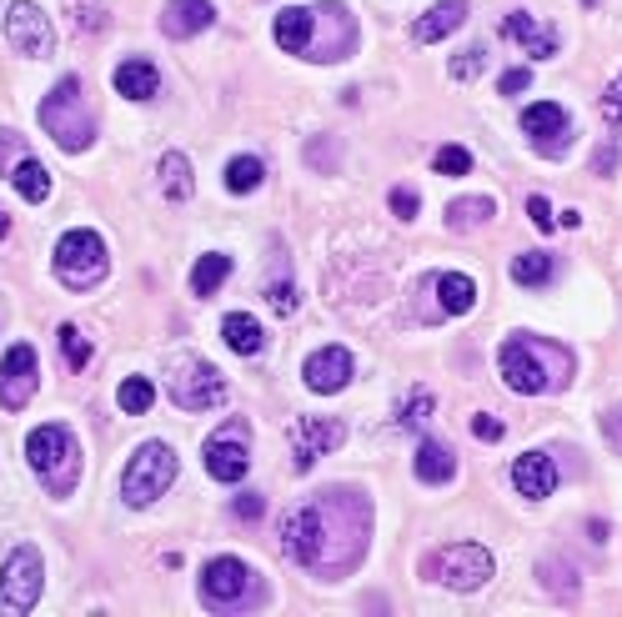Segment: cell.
Instances as JSON below:
<instances>
[{"label": "cell", "instance_id": "1", "mask_svg": "<svg viewBox=\"0 0 622 617\" xmlns=\"http://www.w3.org/2000/svg\"><path fill=\"white\" fill-rule=\"evenodd\" d=\"M371 537V502L351 488H327L321 498L302 502L282 522V547L296 567L321 577H341L361 563Z\"/></svg>", "mask_w": 622, "mask_h": 617}, {"label": "cell", "instance_id": "2", "mask_svg": "<svg viewBox=\"0 0 622 617\" xmlns=\"http://www.w3.org/2000/svg\"><path fill=\"white\" fill-rule=\"evenodd\" d=\"M497 367H503V381L523 397H542V391H562L572 381V352L547 342V336L517 332L503 342L497 352Z\"/></svg>", "mask_w": 622, "mask_h": 617}, {"label": "cell", "instance_id": "3", "mask_svg": "<svg viewBox=\"0 0 622 617\" xmlns=\"http://www.w3.org/2000/svg\"><path fill=\"white\" fill-rule=\"evenodd\" d=\"M41 126L55 136L61 151H86V146L96 142V116H91L76 76H61L51 86V96L41 101Z\"/></svg>", "mask_w": 622, "mask_h": 617}, {"label": "cell", "instance_id": "4", "mask_svg": "<svg viewBox=\"0 0 622 617\" xmlns=\"http://www.w3.org/2000/svg\"><path fill=\"white\" fill-rule=\"evenodd\" d=\"M25 457H31V467L41 472V482H45L51 498H66V492L76 488L81 457H76V437H71V427H61V422L35 427L31 442H25Z\"/></svg>", "mask_w": 622, "mask_h": 617}, {"label": "cell", "instance_id": "5", "mask_svg": "<svg viewBox=\"0 0 622 617\" xmlns=\"http://www.w3.org/2000/svg\"><path fill=\"white\" fill-rule=\"evenodd\" d=\"M201 603L211 613H246V607L262 603V577L241 557H211L207 573H201Z\"/></svg>", "mask_w": 622, "mask_h": 617}, {"label": "cell", "instance_id": "6", "mask_svg": "<svg viewBox=\"0 0 622 617\" xmlns=\"http://www.w3.org/2000/svg\"><path fill=\"white\" fill-rule=\"evenodd\" d=\"M106 271H110V257L96 231H66L61 237V247H55V276H61V286L91 292V286L106 282Z\"/></svg>", "mask_w": 622, "mask_h": 617}, {"label": "cell", "instance_id": "7", "mask_svg": "<svg viewBox=\"0 0 622 617\" xmlns=\"http://www.w3.org/2000/svg\"><path fill=\"white\" fill-rule=\"evenodd\" d=\"M171 482H176V452L166 442H146V447H136L131 467L120 477V498L131 502V508H146V502L166 498Z\"/></svg>", "mask_w": 622, "mask_h": 617}, {"label": "cell", "instance_id": "8", "mask_svg": "<svg viewBox=\"0 0 622 617\" xmlns=\"http://www.w3.org/2000/svg\"><path fill=\"white\" fill-rule=\"evenodd\" d=\"M422 573L447 583V587H457V593H472V587H482L492 577V553L482 547V542H452V547H442V553L422 557Z\"/></svg>", "mask_w": 622, "mask_h": 617}, {"label": "cell", "instance_id": "9", "mask_svg": "<svg viewBox=\"0 0 622 617\" xmlns=\"http://www.w3.org/2000/svg\"><path fill=\"white\" fill-rule=\"evenodd\" d=\"M41 553L35 547H15L11 563H6V573H0V613L15 617V613H31L35 603H41Z\"/></svg>", "mask_w": 622, "mask_h": 617}, {"label": "cell", "instance_id": "10", "mask_svg": "<svg viewBox=\"0 0 622 617\" xmlns=\"http://www.w3.org/2000/svg\"><path fill=\"white\" fill-rule=\"evenodd\" d=\"M351 45H357V21L341 0H321L317 6V35H312V61H347Z\"/></svg>", "mask_w": 622, "mask_h": 617}, {"label": "cell", "instance_id": "11", "mask_svg": "<svg viewBox=\"0 0 622 617\" xmlns=\"http://www.w3.org/2000/svg\"><path fill=\"white\" fill-rule=\"evenodd\" d=\"M252 437H246V422H221L207 442V472L217 482H241L246 467H252Z\"/></svg>", "mask_w": 622, "mask_h": 617}, {"label": "cell", "instance_id": "12", "mask_svg": "<svg viewBox=\"0 0 622 617\" xmlns=\"http://www.w3.org/2000/svg\"><path fill=\"white\" fill-rule=\"evenodd\" d=\"M6 35H11V45L21 55H31V61H45V55L55 51L51 15H45L35 0H15L11 15H6Z\"/></svg>", "mask_w": 622, "mask_h": 617}, {"label": "cell", "instance_id": "13", "mask_svg": "<svg viewBox=\"0 0 622 617\" xmlns=\"http://www.w3.org/2000/svg\"><path fill=\"white\" fill-rule=\"evenodd\" d=\"M171 397L181 411L221 407V401H226V377H221L211 362H191V367H181V377L171 381Z\"/></svg>", "mask_w": 622, "mask_h": 617}, {"label": "cell", "instance_id": "14", "mask_svg": "<svg viewBox=\"0 0 622 617\" xmlns=\"http://www.w3.org/2000/svg\"><path fill=\"white\" fill-rule=\"evenodd\" d=\"M347 442V422H337V417H302V422L292 427V452H296V472H306L312 462H321V457L331 452V447Z\"/></svg>", "mask_w": 622, "mask_h": 617}, {"label": "cell", "instance_id": "15", "mask_svg": "<svg viewBox=\"0 0 622 617\" xmlns=\"http://www.w3.org/2000/svg\"><path fill=\"white\" fill-rule=\"evenodd\" d=\"M523 136L533 142L537 156H562L568 151V111L557 101H537L523 111Z\"/></svg>", "mask_w": 622, "mask_h": 617}, {"label": "cell", "instance_id": "16", "mask_svg": "<svg viewBox=\"0 0 622 617\" xmlns=\"http://www.w3.org/2000/svg\"><path fill=\"white\" fill-rule=\"evenodd\" d=\"M35 372H41L35 347L31 342H15V347L6 352V362H0V401L11 411H21L25 401L35 397Z\"/></svg>", "mask_w": 622, "mask_h": 617}, {"label": "cell", "instance_id": "17", "mask_svg": "<svg viewBox=\"0 0 622 617\" xmlns=\"http://www.w3.org/2000/svg\"><path fill=\"white\" fill-rule=\"evenodd\" d=\"M211 21H217L211 0H166V11H161V31L171 41H191V35L211 31Z\"/></svg>", "mask_w": 622, "mask_h": 617}, {"label": "cell", "instance_id": "18", "mask_svg": "<svg viewBox=\"0 0 622 617\" xmlns=\"http://www.w3.org/2000/svg\"><path fill=\"white\" fill-rule=\"evenodd\" d=\"M351 381V352L347 347H321L306 357V387L312 391H341Z\"/></svg>", "mask_w": 622, "mask_h": 617}, {"label": "cell", "instance_id": "19", "mask_svg": "<svg viewBox=\"0 0 622 617\" xmlns=\"http://www.w3.org/2000/svg\"><path fill=\"white\" fill-rule=\"evenodd\" d=\"M513 488L523 492L527 502L552 498V488H557V467H552V457H547V452H527V457H517V462H513Z\"/></svg>", "mask_w": 622, "mask_h": 617}, {"label": "cell", "instance_id": "20", "mask_svg": "<svg viewBox=\"0 0 622 617\" xmlns=\"http://www.w3.org/2000/svg\"><path fill=\"white\" fill-rule=\"evenodd\" d=\"M272 31H276V45H282L286 55H306L312 51V35H317V6H312V11H306V6H286Z\"/></svg>", "mask_w": 622, "mask_h": 617}, {"label": "cell", "instance_id": "21", "mask_svg": "<svg viewBox=\"0 0 622 617\" xmlns=\"http://www.w3.org/2000/svg\"><path fill=\"white\" fill-rule=\"evenodd\" d=\"M503 35H513V41L523 45L533 61H552V55H557V35L542 31V25H537L527 11H513V15H507V21H503Z\"/></svg>", "mask_w": 622, "mask_h": 617}, {"label": "cell", "instance_id": "22", "mask_svg": "<svg viewBox=\"0 0 622 617\" xmlns=\"http://www.w3.org/2000/svg\"><path fill=\"white\" fill-rule=\"evenodd\" d=\"M417 477L432 482V488L452 482V477H457V457H452V447L437 442V437H422V447H417Z\"/></svg>", "mask_w": 622, "mask_h": 617}, {"label": "cell", "instance_id": "23", "mask_svg": "<svg viewBox=\"0 0 622 617\" xmlns=\"http://www.w3.org/2000/svg\"><path fill=\"white\" fill-rule=\"evenodd\" d=\"M467 21V6L462 0H442V6H432V11H422V21L412 25V35L422 45H432V41H442V35H452L457 25Z\"/></svg>", "mask_w": 622, "mask_h": 617}, {"label": "cell", "instance_id": "24", "mask_svg": "<svg viewBox=\"0 0 622 617\" xmlns=\"http://www.w3.org/2000/svg\"><path fill=\"white\" fill-rule=\"evenodd\" d=\"M6 176H11L15 196H21V201H31V206H41L45 196H51V171H45V166L35 161L31 151H25L21 161H15V166H11V171H6Z\"/></svg>", "mask_w": 622, "mask_h": 617}, {"label": "cell", "instance_id": "25", "mask_svg": "<svg viewBox=\"0 0 622 617\" xmlns=\"http://www.w3.org/2000/svg\"><path fill=\"white\" fill-rule=\"evenodd\" d=\"M156 86H161V76H156L151 61H120L116 65V91L126 101H151Z\"/></svg>", "mask_w": 622, "mask_h": 617}, {"label": "cell", "instance_id": "26", "mask_svg": "<svg viewBox=\"0 0 622 617\" xmlns=\"http://www.w3.org/2000/svg\"><path fill=\"white\" fill-rule=\"evenodd\" d=\"M221 336H226V347L241 352V357H256V352H262V342H266L262 322H256V316H246V312H231L226 322H221Z\"/></svg>", "mask_w": 622, "mask_h": 617}, {"label": "cell", "instance_id": "27", "mask_svg": "<svg viewBox=\"0 0 622 617\" xmlns=\"http://www.w3.org/2000/svg\"><path fill=\"white\" fill-rule=\"evenodd\" d=\"M437 296H442V312L462 316V312H472V302H477V282L462 276V271H447V276H437Z\"/></svg>", "mask_w": 622, "mask_h": 617}, {"label": "cell", "instance_id": "28", "mask_svg": "<svg viewBox=\"0 0 622 617\" xmlns=\"http://www.w3.org/2000/svg\"><path fill=\"white\" fill-rule=\"evenodd\" d=\"M161 191H166V201H191V161H186L181 151H166L161 156Z\"/></svg>", "mask_w": 622, "mask_h": 617}, {"label": "cell", "instance_id": "29", "mask_svg": "<svg viewBox=\"0 0 622 617\" xmlns=\"http://www.w3.org/2000/svg\"><path fill=\"white\" fill-rule=\"evenodd\" d=\"M226 276H231V257H226V251H207V257L197 261V271H191V292L211 296L221 282H226Z\"/></svg>", "mask_w": 622, "mask_h": 617}, {"label": "cell", "instance_id": "30", "mask_svg": "<svg viewBox=\"0 0 622 617\" xmlns=\"http://www.w3.org/2000/svg\"><path fill=\"white\" fill-rule=\"evenodd\" d=\"M537 573H542V587L557 597V603H578V573H572V563H562V557H547Z\"/></svg>", "mask_w": 622, "mask_h": 617}, {"label": "cell", "instance_id": "31", "mask_svg": "<svg viewBox=\"0 0 622 617\" xmlns=\"http://www.w3.org/2000/svg\"><path fill=\"white\" fill-rule=\"evenodd\" d=\"M262 176H266V166L256 161V156H236V161H226V191L246 196L262 186Z\"/></svg>", "mask_w": 622, "mask_h": 617}, {"label": "cell", "instance_id": "32", "mask_svg": "<svg viewBox=\"0 0 622 617\" xmlns=\"http://www.w3.org/2000/svg\"><path fill=\"white\" fill-rule=\"evenodd\" d=\"M116 401H120V411H126V417H141V411H151L156 387L146 377H126V381H120V391H116Z\"/></svg>", "mask_w": 622, "mask_h": 617}, {"label": "cell", "instance_id": "33", "mask_svg": "<svg viewBox=\"0 0 622 617\" xmlns=\"http://www.w3.org/2000/svg\"><path fill=\"white\" fill-rule=\"evenodd\" d=\"M547 276H552V257H547V251H523V257H513V282L542 286Z\"/></svg>", "mask_w": 622, "mask_h": 617}, {"label": "cell", "instance_id": "34", "mask_svg": "<svg viewBox=\"0 0 622 617\" xmlns=\"http://www.w3.org/2000/svg\"><path fill=\"white\" fill-rule=\"evenodd\" d=\"M497 206H492V196H477V201H452L447 206V227L452 231H462V227H472V221H487Z\"/></svg>", "mask_w": 622, "mask_h": 617}, {"label": "cell", "instance_id": "35", "mask_svg": "<svg viewBox=\"0 0 622 617\" xmlns=\"http://www.w3.org/2000/svg\"><path fill=\"white\" fill-rule=\"evenodd\" d=\"M61 362H66L71 372H81L91 362V342L81 326H61Z\"/></svg>", "mask_w": 622, "mask_h": 617}, {"label": "cell", "instance_id": "36", "mask_svg": "<svg viewBox=\"0 0 622 617\" xmlns=\"http://www.w3.org/2000/svg\"><path fill=\"white\" fill-rule=\"evenodd\" d=\"M432 407H437V397H432L426 387H412V397H407V407H402V417H397V422L412 427V432H422L426 417H432Z\"/></svg>", "mask_w": 622, "mask_h": 617}, {"label": "cell", "instance_id": "37", "mask_svg": "<svg viewBox=\"0 0 622 617\" xmlns=\"http://www.w3.org/2000/svg\"><path fill=\"white\" fill-rule=\"evenodd\" d=\"M432 171L437 176H467L472 171V151H462V146H442V151L432 156Z\"/></svg>", "mask_w": 622, "mask_h": 617}, {"label": "cell", "instance_id": "38", "mask_svg": "<svg viewBox=\"0 0 622 617\" xmlns=\"http://www.w3.org/2000/svg\"><path fill=\"white\" fill-rule=\"evenodd\" d=\"M482 65H487V51H482V45H472V51L452 55V81H477Z\"/></svg>", "mask_w": 622, "mask_h": 617}, {"label": "cell", "instance_id": "39", "mask_svg": "<svg viewBox=\"0 0 622 617\" xmlns=\"http://www.w3.org/2000/svg\"><path fill=\"white\" fill-rule=\"evenodd\" d=\"M25 156V146H21V136H15V130H0V176L11 171L15 161H21Z\"/></svg>", "mask_w": 622, "mask_h": 617}, {"label": "cell", "instance_id": "40", "mask_svg": "<svg viewBox=\"0 0 622 617\" xmlns=\"http://www.w3.org/2000/svg\"><path fill=\"white\" fill-rule=\"evenodd\" d=\"M472 432H477L482 442H503V432H507V427L497 422L492 411H477V417H472Z\"/></svg>", "mask_w": 622, "mask_h": 617}, {"label": "cell", "instance_id": "41", "mask_svg": "<svg viewBox=\"0 0 622 617\" xmlns=\"http://www.w3.org/2000/svg\"><path fill=\"white\" fill-rule=\"evenodd\" d=\"M602 121L608 126H622V76L608 86V96H602Z\"/></svg>", "mask_w": 622, "mask_h": 617}, {"label": "cell", "instance_id": "42", "mask_svg": "<svg viewBox=\"0 0 622 617\" xmlns=\"http://www.w3.org/2000/svg\"><path fill=\"white\" fill-rule=\"evenodd\" d=\"M266 302H272L276 312H286V316H292V312H296V286H292V282H276V286H266Z\"/></svg>", "mask_w": 622, "mask_h": 617}, {"label": "cell", "instance_id": "43", "mask_svg": "<svg viewBox=\"0 0 622 617\" xmlns=\"http://www.w3.org/2000/svg\"><path fill=\"white\" fill-rule=\"evenodd\" d=\"M262 512H266L262 492H241V498H236V517H241V522H256Z\"/></svg>", "mask_w": 622, "mask_h": 617}, {"label": "cell", "instance_id": "44", "mask_svg": "<svg viewBox=\"0 0 622 617\" xmlns=\"http://www.w3.org/2000/svg\"><path fill=\"white\" fill-rule=\"evenodd\" d=\"M392 211H397V221H412L417 217V191L397 186V191H392Z\"/></svg>", "mask_w": 622, "mask_h": 617}, {"label": "cell", "instance_id": "45", "mask_svg": "<svg viewBox=\"0 0 622 617\" xmlns=\"http://www.w3.org/2000/svg\"><path fill=\"white\" fill-rule=\"evenodd\" d=\"M527 217H533L537 231H552V206H547L542 196H533V201H527Z\"/></svg>", "mask_w": 622, "mask_h": 617}, {"label": "cell", "instance_id": "46", "mask_svg": "<svg viewBox=\"0 0 622 617\" xmlns=\"http://www.w3.org/2000/svg\"><path fill=\"white\" fill-rule=\"evenodd\" d=\"M533 86V76H527V71H507L503 76V96H517V91H527Z\"/></svg>", "mask_w": 622, "mask_h": 617}, {"label": "cell", "instance_id": "47", "mask_svg": "<svg viewBox=\"0 0 622 617\" xmlns=\"http://www.w3.org/2000/svg\"><path fill=\"white\" fill-rule=\"evenodd\" d=\"M612 166H618V151H612V146H602V151H598V171H602V176H608V171H612Z\"/></svg>", "mask_w": 622, "mask_h": 617}, {"label": "cell", "instance_id": "48", "mask_svg": "<svg viewBox=\"0 0 622 617\" xmlns=\"http://www.w3.org/2000/svg\"><path fill=\"white\" fill-rule=\"evenodd\" d=\"M6 231H11V217H6V211H0V237H6Z\"/></svg>", "mask_w": 622, "mask_h": 617}]
</instances>
